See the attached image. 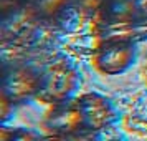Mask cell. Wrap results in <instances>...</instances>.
Wrapping results in <instances>:
<instances>
[{
    "instance_id": "obj_1",
    "label": "cell",
    "mask_w": 147,
    "mask_h": 141,
    "mask_svg": "<svg viewBox=\"0 0 147 141\" xmlns=\"http://www.w3.org/2000/svg\"><path fill=\"white\" fill-rule=\"evenodd\" d=\"M80 85V75L73 65L65 60L48 63L40 72V90L38 100L47 105H58L68 101Z\"/></svg>"
},
{
    "instance_id": "obj_2",
    "label": "cell",
    "mask_w": 147,
    "mask_h": 141,
    "mask_svg": "<svg viewBox=\"0 0 147 141\" xmlns=\"http://www.w3.org/2000/svg\"><path fill=\"white\" fill-rule=\"evenodd\" d=\"M136 60V47L132 42L106 40L94 50L93 65L102 75H121Z\"/></svg>"
},
{
    "instance_id": "obj_3",
    "label": "cell",
    "mask_w": 147,
    "mask_h": 141,
    "mask_svg": "<svg viewBox=\"0 0 147 141\" xmlns=\"http://www.w3.org/2000/svg\"><path fill=\"white\" fill-rule=\"evenodd\" d=\"M40 90V72L22 63L3 67L2 93H5L15 105L30 98H36Z\"/></svg>"
},
{
    "instance_id": "obj_4",
    "label": "cell",
    "mask_w": 147,
    "mask_h": 141,
    "mask_svg": "<svg viewBox=\"0 0 147 141\" xmlns=\"http://www.w3.org/2000/svg\"><path fill=\"white\" fill-rule=\"evenodd\" d=\"M76 105L81 113L83 129L101 133L111 128L117 120L113 103L99 93H94V91L83 93L80 98H76Z\"/></svg>"
},
{
    "instance_id": "obj_5",
    "label": "cell",
    "mask_w": 147,
    "mask_h": 141,
    "mask_svg": "<svg viewBox=\"0 0 147 141\" xmlns=\"http://www.w3.org/2000/svg\"><path fill=\"white\" fill-rule=\"evenodd\" d=\"M41 128L43 134H58V136H66L69 133L83 129V120L76 100L51 105L50 111L41 121Z\"/></svg>"
},
{
    "instance_id": "obj_6",
    "label": "cell",
    "mask_w": 147,
    "mask_h": 141,
    "mask_svg": "<svg viewBox=\"0 0 147 141\" xmlns=\"http://www.w3.org/2000/svg\"><path fill=\"white\" fill-rule=\"evenodd\" d=\"M137 15H139V0H104L94 20L99 22V27L119 25V23H139Z\"/></svg>"
},
{
    "instance_id": "obj_7",
    "label": "cell",
    "mask_w": 147,
    "mask_h": 141,
    "mask_svg": "<svg viewBox=\"0 0 147 141\" xmlns=\"http://www.w3.org/2000/svg\"><path fill=\"white\" fill-rule=\"evenodd\" d=\"M40 20H58L65 10L71 5V0H27L25 3Z\"/></svg>"
},
{
    "instance_id": "obj_8",
    "label": "cell",
    "mask_w": 147,
    "mask_h": 141,
    "mask_svg": "<svg viewBox=\"0 0 147 141\" xmlns=\"http://www.w3.org/2000/svg\"><path fill=\"white\" fill-rule=\"evenodd\" d=\"M0 141H43V134L35 129H27V128L2 126Z\"/></svg>"
},
{
    "instance_id": "obj_9",
    "label": "cell",
    "mask_w": 147,
    "mask_h": 141,
    "mask_svg": "<svg viewBox=\"0 0 147 141\" xmlns=\"http://www.w3.org/2000/svg\"><path fill=\"white\" fill-rule=\"evenodd\" d=\"M104 0H71V5L76 8H80L81 12H84L89 17H96V14L99 12V8L102 7Z\"/></svg>"
},
{
    "instance_id": "obj_10",
    "label": "cell",
    "mask_w": 147,
    "mask_h": 141,
    "mask_svg": "<svg viewBox=\"0 0 147 141\" xmlns=\"http://www.w3.org/2000/svg\"><path fill=\"white\" fill-rule=\"evenodd\" d=\"M63 138H65V141H101L99 133H93V131H88V129L74 131V133H69Z\"/></svg>"
},
{
    "instance_id": "obj_11",
    "label": "cell",
    "mask_w": 147,
    "mask_h": 141,
    "mask_svg": "<svg viewBox=\"0 0 147 141\" xmlns=\"http://www.w3.org/2000/svg\"><path fill=\"white\" fill-rule=\"evenodd\" d=\"M0 103H2V108H0V114H2V121H5L10 118V113H13V106L15 103L10 98H8L5 93H2V98H0Z\"/></svg>"
},
{
    "instance_id": "obj_12",
    "label": "cell",
    "mask_w": 147,
    "mask_h": 141,
    "mask_svg": "<svg viewBox=\"0 0 147 141\" xmlns=\"http://www.w3.org/2000/svg\"><path fill=\"white\" fill-rule=\"evenodd\" d=\"M137 20L140 25H147V0H139V15Z\"/></svg>"
},
{
    "instance_id": "obj_13",
    "label": "cell",
    "mask_w": 147,
    "mask_h": 141,
    "mask_svg": "<svg viewBox=\"0 0 147 141\" xmlns=\"http://www.w3.org/2000/svg\"><path fill=\"white\" fill-rule=\"evenodd\" d=\"M43 141H65V138L58 134H43Z\"/></svg>"
}]
</instances>
